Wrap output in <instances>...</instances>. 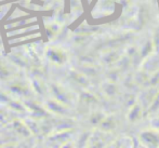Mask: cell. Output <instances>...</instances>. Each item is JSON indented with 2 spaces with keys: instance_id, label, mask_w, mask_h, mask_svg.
Instances as JSON below:
<instances>
[{
  "instance_id": "1",
  "label": "cell",
  "mask_w": 159,
  "mask_h": 148,
  "mask_svg": "<svg viewBox=\"0 0 159 148\" xmlns=\"http://www.w3.org/2000/svg\"><path fill=\"white\" fill-rule=\"evenodd\" d=\"M0 148H4V147H0Z\"/></svg>"
}]
</instances>
